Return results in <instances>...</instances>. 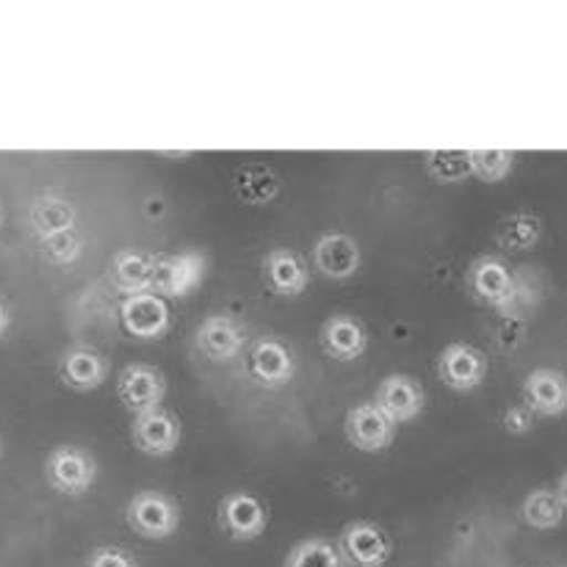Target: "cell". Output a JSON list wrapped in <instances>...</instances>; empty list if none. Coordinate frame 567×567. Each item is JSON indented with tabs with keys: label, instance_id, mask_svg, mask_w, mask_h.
<instances>
[{
	"label": "cell",
	"instance_id": "5",
	"mask_svg": "<svg viewBox=\"0 0 567 567\" xmlns=\"http://www.w3.org/2000/svg\"><path fill=\"white\" fill-rule=\"evenodd\" d=\"M219 529L225 532L230 540L236 543H252L264 537L266 526H269V509L258 496L247 491L227 493L219 502Z\"/></svg>",
	"mask_w": 567,
	"mask_h": 567
},
{
	"label": "cell",
	"instance_id": "27",
	"mask_svg": "<svg viewBox=\"0 0 567 567\" xmlns=\"http://www.w3.org/2000/svg\"><path fill=\"white\" fill-rule=\"evenodd\" d=\"M504 430L509 435H526V432L535 430V413L526 404H515L504 413Z\"/></svg>",
	"mask_w": 567,
	"mask_h": 567
},
{
	"label": "cell",
	"instance_id": "15",
	"mask_svg": "<svg viewBox=\"0 0 567 567\" xmlns=\"http://www.w3.org/2000/svg\"><path fill=\"white\" fill-rule=\"evenodd\" d=\"M374 402L393 424L402 426L424 413L426 396L419 380H413V377L408 374H391L377 385Z\"/></svg>",
	"mask_w": 567,
	"mask_h": 567
},
{
	"label": "cell",
	"instance_id": "4",
	"mask_svg": "<svg viewBox=\"0 0 567 567\" xmlns=\"http://www.w3.org/2000/svg\"><path fill=\"white\" fill-rule=\"evenodd\" d=\"M468 291L476 302L487 305V308H507L513 305L515 293H518V280H515L513 269L504 264L498 255H482L468 266Z\"/></svg>",
	"mask_w": 567,
	"mask_h": 567
},
{
	"label": "cell",
	"instance_id": "11",
	"mask_svg": "<svg viewBox=\"0 0 567 567\" xmlns=\"http://www.w3.org/2000/svg\"><path fill=\"white\" fill-rule=\"evenodd\" d=\"M338 548H341L343 559L354 567H385L393 554L391 537L371 520H352L343 526Z\"/></svg>",
	"mask_w": 567,
	"mask_h": 567
},
{
	"label": "cell",
	"instance_id": "21",
	"mask_svg": "<svg viewBox=\"0 0 567 567\" xmlns=\"http://www.w3.org/2000/svg\"><path fill=\"white\" fill-rule=\"evenodd\" d=\"M565 504L559 498L557 491H532L529 496L524 498V507H520V518H524L526 526L537 532H548V529H557L559 524L565 520Z\"/></svg>",
	"mask_w": 567,
	"mask_h": 567
},
{
	"label": "cell",
	"instance_id": "16",
	"mask_svg": "<svg viewBox=\"0 0 567 567\" xmlns=\"http://www.w3.org/2000/svg\"><path fill=\"white\" fill-rule=\"evenodd\" d=\"M260 271H264L266 291L275 293V297H302L310 286L308 264L293 249H271V252H266Z\"/></svg>",
	"mask_w": 567,
	"mask_h": 567
},
{
	"label": "cell",
	"instance_id": "20",
	"mask_svg": "<svg viewBox=\"0 0 567 567\" xmlns=\"http://www.w3.org/2000/svg\"><path fill=\"white\" fill-rule=\"evenodd\" d=\"M105 377H109V360L94 352V349H72V352L64 354L61 380L72 391H97Z\"/></svg>",
	"mask_w": 567,
	"mask_h": 567
},
{
	"label": "cell",
	"instance_id": "1",
	"mask_svg": "<svg viewBox=\"0 0 567 567\" xmlns=\"http://www.w3.org/2000/svg\"><path fill=\"white\" fill-rule=\"evenodd\" d=\"M125 520L144 540H169L181 529V504L161 491H142L127 504Z\"/></svg>",
	"mask_w": 567,
	"mask_h": 567
},
{
	"label": "cell",
	"instance_id": "7",
	"mask_svg": "<svg viewBox=\"0 0 567 567\" xmlns=\"http://www.w3.org/2000/svg\"><path fill=\"white\" fill-rule=\"evenodd\" d=\"M343 432H347V441L352 443L358 452L365 454H380L385 449L393 446L396 441V424L377 408V402H360L354 404L347 413L343 421Z\"/></svg>",
	"mask_w": 567,
	"mask_h": 567
},
{
	"label": "cell",
	"instance_id": "12",
	"mask_svg": "<svg viewBox=\"0 0 567 567\" xmlns=\"http://www.w3.org/2000/svg\"><path fill=\"white\" fill-rule=\"evenodd\" d=\"M94 476H97V463L86 449L61 446L50 454L48 460V480L64 496H83L92 491Z\"/></svg>",
	"mask_w": 567,
	"mask_h": 567
},
{
	"label": "cell",
	"instance_id": "3",
	"mask_svg": "<svg viewBox=\"0 0 567 567\" xmlns=\"http://www.w3.org/2000/svg\"><path fill=\"white\" fill-rule=\"evenodd\" d=\"M247 374L252 377L255 385L266 391H280L297 377V358L286 341L277 336H264L249 347Z\"/></svg>",
	"mask_w": 567,
	"mask_h": 567
},
{
	"label": "cell",
	"instance_id": "23",
	"mask_svg": "<svg viewBox=\"0 0 567 567\" xmlns=\"http://www.w3.org/2000/svg\"><path fill=\"white\" fill-rule=\"evenodd\" d=\"M498 238L513 252H529L540 244L543 238V221L535 214H513L504 219Z\"/></svg>",
	"mask_w": 567,
	"mask_h": 567
},
{
	"label": "cell",
	"instance_id": "9",
	"mask_svg": "<svg viewBox=\"0 0 567 567\" xmlns=\"http://www.w3.org/2000/svg\"><path fill=\"white\" fill-rule=\"evenodd\" d=\"M208 258L197 249H183L175 255H161L158 275H155L153 291L164 299H186L203 282Z\"/></svg>",
	"mask_w": 567,
	"mask_h": 567
},
{
	"label": "cell",
	"instance_id": "25",
	"mask_svg": "<svg viewBox=\"0 0 567 567\" xmlns=\"http://www.w3.org/2000/svg\"><path fill=\"white\" fill-rule=\"evenodd\" d=\"M426 169L441 183H460L471 177V155L457 150H441V153H426Z\"/></svg>",
	"mask_w": 567,
	"mask_h": 567
},
{
	"label": "cell",
	"instance_id": "26",
	"mask_svg": "<svg viewBox=\"0 0 567 567\" xmlns=\"http://www.w3.org/2000/svg\"><path fill=\"white\" fill-rule=\"evenodd\" d=\"M86 567H138V565L136 559H133L127 551H122V548L105 546V548H94V551L89 554Z\"/></svg>",
	"mask_w": 567,
	"mask_h": 567
},
{
	"label": "cell",
	"instance_id": "13",
	"mask_svg": "<svg viewBox=\"0 0 567 567\" xmlns=\"http://www.w3.org/2000/svg\"><path fill=\"white\" fill-rule=\"evenodd\" d=\"M247 347V327L227 313L203 319L197 327V349L210 363H230Z\"/></svg>",
	"mask_w": 567,
	"mask_h": 567
},
{
	"label": "cell",
	"instance_id": "19",
	"mask_svg": "<svg viewBox=\"0 0 567 567\" xmlns=\"http://www.w3.org/2000/svg\"><path fill=\"white\" fill-rule=\"evenodd\" d=\"M524 404L540 419L567 413V377L559 369H535L524 380Z\"/></svg>",
	"mask_w": 567,
	"mask_h": 567
},
{
	"label": "cell",
	"instance_id": "8",
	"mask_svg": "<svg viewBox=\"0 0 567 567\" xmlns=\"http://www.w3.org/2000/svg\"><path fill=\"white\" fill-rule=\"evenodd\" d=\"M181 421H177V415L172 410L158 408L150 410V413L133 415L131 441L147 457H172L177 452V446H181Z\"/></svg>",
	"mask_w": 567,
	"mask_h": 567
},
{
	"label": "cell",
	"instance_id": "24",
	"mask_svg": "<svg viewBox=\"0 0 567 567\" xmlns=\"http://www.w3.org/2000/svg\"><path fill=\"white\" fill-rule=\"evenodd\" d=\"M471 177L482 183H504L515 166V153L509 150H471Z\"/></svg>",
	"mask_w": 567,
	"mask_h": 567
},
{
	"label": "cell",
	"instance_id": "28",
	"mask_svg": "<svg viewBox=\"0 0 567 567\" xmlns=\"http://www.w3.org/2000/svg\"><path fill=\"white\" fill-rule=\"evenodd\" d=\"M557 493H559V498H563V504H565V509H567V471L563 474V480H559Z\"/></svg>",
	"mask_w": 567,
	"mask_h": 567
},
{
	"label": "cell",
	"instance_id": "18",
	"mask_svg": "<svg viewBox=\"0 0 567 567\" xmlns=\"http://www.w3.org/2000/svg\"><path fill=\"white\" fill-rule=\"evenodd\" d=\"M158 260L161 255L147 252V249H120L114 260H111V282H114V288L122 297L153 291L155 275H158Z\"/></svg>",
	"mask_w": 567,
	"mask_h": 567
},
{
	"label": "cell",
	"instance_id": "2",
	"mask_svg": "<svg viewBox=\"0 0 567 567\" xmlns=\"http://www.w3.org/2000/svg\"><path fill=\"white\" fill-rule=\"evenodd\" d=\"M120 324L136 341H161L172 330L169 299L155 291L122 297Z\"/></svg>",
	"mask_w": 567,
	"mask_h": 567
},
{
	"label": "cell",
	"instance_id": "22",
	"mask_svg": "<svg viewBox=\"0 0 567 567\" xmlns=\"http://www.w3.org/2000/svg\"><path fill=\"white\" fill-rule=\"evenodd\" d=\"M282 567H343V554L324 537H310L288 551Z\"/></svg>",
	"mask_w": 567,
	"mask_h": 567
},
{
	"label": "cell",
	"instance_id": "14",
	"mask_svg": "<svg viewBox=\"0 0 567 567\" xmlns=\"http://www.w3.org/2000/svg\"><path fill=\"white\" fill-rule=\"evenodd\" d=\"M319 275H324L332 282H347L363 266V252L360 244L347 233H324L319 241L313 244V255H310Z\"/></svg>",
	"mask_w": 567,
	"mask_h": 567
},
{
	"label": "cell",
	"instance_id": "17",
	"mask_svg": "<svg viewBox=\"0 0 567 567\" xmlns=\"http://www.w3.org/2000/svg\"><path fill=\"white\" fill-rule=\"evenodd\" d=\"M319 341L327 358L336 363H352V360L363 358L369 349V330L354 316L336 313L321 324Z\"/></svg>",
	"mask_w": 567,
	"mask_h": 567
},
{
	"label": "cell",
	"instance_id": "10",
	"mask_svg": "<svg viewBox=\"0 0 567 567\" xmlns=\"http://www.w3.org/2000/svg\"><path fill=\"white\" fill-rule=\"evenodd\" d=\"M437 377L454 393H471L485 385L487 358L471 343H449L437 358Z\"/></svg>",
	"mask_w": 567,
	"mask_h": 567
},
{
	"label": "cell",
	"instance_id": "6",
	"mask_svg": "<svg viewBox=\"0 0 567 567\" xmlns=\"http://www.w3.org/2000/svg\"><path fill=\"white\" fill-rule=\"evenodd\" d=\"M116 396H120V404L131 415L150 413V410H158L164 404L166 380L155 365L131 363L120 371Z\"/></svg>",
	"mask_w": 567,
	"mask_h": 567
}]
</instances>
